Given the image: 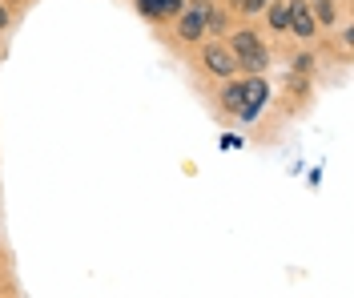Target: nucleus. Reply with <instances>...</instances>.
Listing matches in <instances>:
<instances>
[{
	"mask_svg": "<svg viewBox=\"0 0 354 298\" xmlns=\"http://www.w3.org/2000/svg\"><path fill=\"white\" fill-rule=\"evenodd\" d=\"M218 145H221V149H242L245 141L238 138V133H221V138H218Z\"/></svg>",
	"mask_w": 354,
	"mask_h": 298,
	"instance_id": "nucleus-12",
	"label": "nucleus"
},
{
	"mask_svg": "<svg viewBox=\"0 0 354 298\" xmlns=\"http://www.w3.org/2000/svg\"><path fill=\"white\" fill-rule=\"evenodd\" d=\"M205 4H214V0H205Z\"/></svg>",
	"mask_w": 354,
	"mask_h": 298,
	"instance_id": "nucleus-15",
	"label": "nucleus"
},
{
	"mask_svg": "<svg viewBox=\"0 0 354 298\" xmlns=\"http://www.w3.org/2000/svg\"><path fill=\"white\" fill-rule=\"evenodd\" d=\"M266 21H270V32H290L286 0H270V4H266Z\"/></svg>",
	"mask_w": 354,
	"mask_h": 298,
	"instance_id": "nucleus-8",
	"label": "nucleus"
},
{
	"mask_svg": "<svg viewBox=\"0 0 354 298\" xmlns=\"http://www.w3.org/2000/svg\"><path fill=\"white\" fill-rule=\"evenodd\" d=\"M198 61H201V69L209 73V77H218V81H225V77H238V61H234L230 45H221V41L201 45Z\"/></svg>",
	"mask_w": 354,
	"mask_h": 298,
	"instance_id": "nucleus-4",
	"label": "nucleus"
},
{
	"mask_svg": "<svg viewBox=\"0 0 354 298\" xmlns=\"http://www.w3.org/2000/svg\"><path fill=\"white\" fill-rule=\"evenodd\" d=\"M205 12H209V4L205 0H194V4H185L181 12L174 17V37L177 45H201L205 41Z\"/></svg>",
	"mask_w": 354,
	"mask_h": 298,
	"instance_id": "nucleus-2",
	"label": "nucleus"
},
{
	"mask_svg": "<svg viewBox=\"0 0 354 298\" xmlns=\"http://www.w3.org/2000/svg\"><path fill=\"white\" fill-rule=\"evenodd\" d=\"M286 8H290V32L298 41H314L318 37V24L310 17V0H286Z\"/></svg>",
	"mask_w": 354,
	"mask_h": 298,
	"instance_id": "nucleus-5",
	"label": "nucleus"
},
{
	"mask_svg": "<svg viewBox=\"0 0 354 298\" xmlns=\"http://www.w3.org/2000/svg\"><path fill=\"white\" fill-rule=\"evenodd\" d=\"M230 4H234V8H238V0H230Z\"/></svg>",
	"mask_w": 354,
	"mask_h": 298,
	"instance_id": "nucleus-14",
	"label": "nucleus"
},
{
	"mask_svg": "<svg viewBox=\"0 0 354 298\" xmlns=\"http://www.w3.org/2000/svg\"><path fill=\"white\" fill-rule=\"evenodd\" d=\"M266 4H270V0H238V12H245V17H258V12H266Z\"/></svg>",
	"mask_w": 354,
	"mask_h": 298,
	"instance_id": "nucleus-11",
	"label": "nucleus"
},
{
	"mask_svg": "<svg viewBox=\"0 0 354 298\" xmlns=\"http://www.w3.org/2000/svg\"><path fill=\"white\" fill-rule=\"evenodd\" d=\"M310 17L318 24V32H322V28L330 32L334 24H338V8H334V0H310Z\"/></svg>",
	"mask_w": 354,
	"mask_h": 298,
	"instance_id": "nucleus-7",
	"label": "nucleus"
},
{
	"mask_svg": "<svg viewBox=\"0 0 354 298\" xmlns=\"http://www.w3.org/2000/svg\"><path fill=\"white\" fill-rule=\"evenodd\" d=\"M310 69H314V53H298V57H294V69H290V73H298V77H306Z\"/></svg>",
	"mask_w": 354,
	"mask_h": 298,
	"instance_id": "nucleus-10",
	"label": "nucleus"
},
{
	"mask_svg": "<svg viewBox=\"0 0 354 298\" xmlns=\"http://www.w3.org/2000/svg\"><path fill=\"white\" fill-rule=\"evenodd\" d=\"M133 4H137V12H141V17H145V21H174L177 12H181V8H185V0H133Z\"/></svg>",
	"mask_w": 354,
	"mask_h": 298,
	"instance_id": "nucleus-6",
	"label": "nucleus"
},
{
	"mask_svg": "<svg viewBox=\"0 0 354 298\" xmlns=\"http://www.w3.org/2000/svg\"><path fill=\"white\" fill-rule=\"evenodd\" d=\"M8 24H12V12H8V8H4V0H0V32H4Z\"/></svg>",
	"mask_w": 354,
	"mask_h": 298,
	"instance_id": "nucleus-13",
	"label": "nucleus"
},
{
	"mask_svg": "<svg viewBox=\"0 0 354 298\" xmlns=\"http://www.w3.org/2000/svg\"><path fill=\"white\" fill-rule=\"evenodd\" d=\"M230 32V17L209 4V12H205V37H225Z\"/></svg>",
	"mask_w": 354,
	"mask_h": 298,
	"instance_id": "nucleus-9",
	"label": "nucleus"
},
{
	"mask_svg": "<svg viewBox=\"0 0 354 298\" xmlns=\"http://www.w3.org/2000/svg\"><path fill=\"white\" fill-rule=\"evenodd\" d=\"M270 81H266V73H254V77H245V93H242V109H238V121H258L266 105H270Z\"/></svg>",
	"mask_w": 354,
	"mask_h": 298,
	"instance_id": "nucleus-3",
	"label": "nucleus"
},
{
	"mask_svg": "<svg viewBox=\"0 0 354 298\" xmlns=\"http://www.w3.org/2000/svg\"><path fill=\"white\" fill-rule=\"evenodd\" d=\"M230 41V53H234V61H238V73L245 77H254V73H266L270 69V45L262 41V32L258 28H234V32H225Z\"/></svg>",
	"mask_w": 354,
	"mask_h": 298,
	"instance_id": "nucleus-1",
	"label": "nucleus"
}]
</instances>
